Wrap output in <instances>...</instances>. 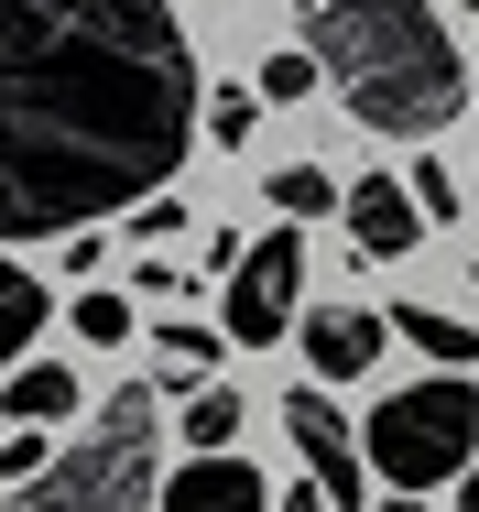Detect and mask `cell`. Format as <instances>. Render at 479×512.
<instances>
[{
    "label": "cell",
    "mask_w": 479,
    "mask_h": 512,
    "mask_svg": "<svg viewBox=\"0 0 479 512\" xmlns=\"http://www.w3.org/2000/svg\"><path fill=\"white\" fill-rule=\"evenodd\" d=\"M392 338H414L436 371H469V360H479V327L447 316V306H392Z\"/></svg>",
    "instance_id": "4fadbf2b"
},
{
    "label": "cell",
    "mask_w": 479,
    "mask_h": 512,
    "mask_svg": "<svg viewBox=\"0 0 479 512\" xmlns=\"http://www.w3.org/2000/svg\"><path fill=\"white\" fill-rule=\"evenodd\" d=\"M305 55L382 142H436L469 109V55L436 0H305Z\"/></svg>",
    "instance_id": "7a4b0ae2"
},
{
    "label": "cell",
    "mask_w": 479,
    "mask_h": 512,
    "mask_svg": "<svg viewBox=\"0 0 479 512\" xmlns=\"http://www.w3.org/2000/svg\"><path fill=\"white\" fill-rule=\"evenodd\" d=\"M44 316H55V295H44V284H33V273L0 251V382L22 371V349L44 338Z\"/></svg>",
    "instance_id": "30bf717a"
},
{
    "label": "cell",
    "mask_w": 479,
    "mask_h": 512,
    "mask_svg": "<svg viewBox=\"0 0 479 512\" xmlns=\"http://www.w3.org/2000/svg\"><path fill=\"white\" fill-rule=\"evenodd\" d=\"M153 480H164V393L120 382L98 393L77 447H55L33 491H11V512H153Z\"/></svg>",
    "instance_id": "3957f363"
},
{
    "label": "cell",
    "mask_w": 479,
    "mask_h": 512,
    "mask_svg": "<svg viewBox=\"0 0 479 512\" xmlns=\"http://www.w3.org/2000/svg\"><path fill=\"white\" fill-rule=\"evenodd\" d=\"M360 458H371V480L382 491H447V480H469L479 469V393L469 371H425V382H403L371 425H360Z\"/></svg>",
    "instance_id": "277c9868"
},
{
    "label": "cell",
    "mask_w": 479,
    "mask_h": 512,
    "mask_svg": "<svg viewBox=\"0 0 479 512\" xmlns=\"http://www.w3.org/2000/svg\"><path fill=\"white\" fill-rule=\"evenodd\" d=\"M240 425H251L240 393H218V382H207V393L186 404V447H196V458H229V447H240Z\"/></svg>",
    "instance_id": "9a60e30c"
},
{
    "label": "cell",
    "mask_w": 479,
    "mask_h": 512,
    "mask_svg": "<svg viewBox=\"0 0 479 512\" xmlns=\"http://www.w3.org/2000/svg\"><path fill=\"white\" fill-rule=\"evenodd\" d=\"M414 207H425V218L447 229V218H458V175H436V164H414Z\"/></svg>",
    "instance_id": "ffe728a7"
},
{
    "label": "cell",
    "mask_w": 479,
    "mask_h": 512,
    "mask_svg": "<svg viewBox=\"0 0 479 512\" xmlns=\"http://www.w3.org/2000/svg\"><path fill=\"white\" fill-rule=\"evenodd\" d=\"M382 338H392V316L371 306H316V316H294V349H305V371L338 393V382H360L371 360H382Z\"/></svg>",
    "instance_id": "52a82bcc"
},
{
    "label": "cell",
    "mask_w": 479,
    "mask_h": 512,
    "mask_svg": "<svg viewBox=\"0 0 479 512\" xmlns=\"http://www.w3.org/2000/svg\"><path fill=\"white\" fill-rule=\"evenodd\" d=\"M251 120H262V88H207V142H218V153H240Z\"/></svg>",
    "instance_id": "2e32d148"
},
{
    "label": "cell",
    "mask_w": 479,
    "mask_h": 512,
    "mask_svg": "<svg viewBox=\"0 0 479 512\" xmlns=\"http://www.w3.org/2000/svg\"><path fill=\"white\" fill-rule=\"evenodd\" d=\"M109 338H131V306L120 295H77V349H109Z\"/></svg>",
    "instance_id": "d6986e66"
},
{
    "label": "cell",
    "mask_w": 479,
    "mask_h": 512,
    "mask_svg": "<svg viewBox=\"0 0 479 512\" xmlns=\"http://www.w3.org/2000/svg\"><path fill=\"white\" fill-rule=\"evenodd\" d=\"M44 469H55V436H44V425H11V436H0V480H11V491H33Z\"/></svg>",
    "instance_id": "e0dca14e"
},
{
    "label": "cell",
    "mask_w": 479,
    "mask_h": 512,
    "mask_svg": "<svg viewBox=\"0 0 479 512\" xmlns=\"http://www.w3.org/2000/svg\"><path fill=\"white\" fill-rule=\"evenodd\" d=\"M338 218H349V251H360V262H403V251H425V207H414L403 175H360Z\"/></svg>",
    "instance_id": "ba28073f"
},
{
    "label": "cell",
    "mask_w": 479,
    "mask_h": 512,
    "mask_svg": "<svg viewBox=\"0 0 479 512\" xmlns=\"http://www.w3.org/2000/svg\"><path fill=\"white\" fill-rule=\"evenodd\" d=\"M316 88H327V77H316V55H305V44L262 66V109H294V99H316Z\"/></svg>",
    "instance_id": "ac0fdd59"
},
{
    "label": "cell",
    "mask_w": 479,
    "mask_h": 512,
    "mask_svg": "<svg viewBox=\"0 0 479 512\" xmlns=\"http://www.w3.org/2000/svg\"><path fill=\"white\" fill-rule=\"evenodd\" d=\"M338 207H349V186H338L327 164H273V218L305 229V218H338Z\"/></svg>",
    "instance_id": "5bb4252c"
},
{
    "label": "cell",
    "mask_w": 479,
    "mask_h": 512,
    "mask_svg": "<svg viewBox=\"0 0 479 512\" xmlns=\"http://www.w3.org/2000/svg\"><path fill=\"white\" fill-rule=\"evenodd\" d=\"M469 11H479V0H469Z\"/></svg>",
    "instance_id": "cb8c5ba5"
},
{
    "label": "cell",
    "mask_w": 479,
    "mask_h": 512,
    "mask_svg": "<svg viewBox=\"0 0 479 512\" xmlns=\"http://www.w3.org/2000/svg\"><path fill=\"white\" fill-rule=\"evenodd\" d=\"M207 131L175 0H0V240L142 218Z\"/></svg>",
    "instance_id": "6da1fadb"
},
{
    "label": "cell",
    "mask_w": 479,
    "mask_h": 512,
    "mask_svg": "<svg viewBox=\"0 0 479 512\" xmlns=\"http://www.w3.org/2000/svg\"><path fill=\"white\" fill-rule=\"evenodd\" d=\"M371 512H425V502H414V491H382V502H371Z\"/></svg>",
    "instance_id": "7402d4cb"
},
{
    "label": "cell",
    "mask_w": 479,
    "mask_h": 512,
    "mask_svg": "<svg viewBox=\"0 0 479 512\" xmlns=\"http://www.w3.org/2000/svg\"><path fill=\"white\" fill-rule=\"evenodd\" d=\"M458 512H479V469H469V480H458Z\"/></svg>",
    "instance_id": "603a6c76"
},
{
    "label": "cell",
    "mask_w": 479,
    "mask_h": 512,
    "mask_svg": "<svg viewBox=\"0 0 479 512\" xmlns=\"http://www.w3.org/2000/svg\"><path fill=\"white\" fill-rule=\"evenodd\" d=\"M164 512H273V480L229 447V458H186L164 480Z\"/></svg>",
    "instance_id": "9c48e42d"
},
{
    "label": "cell",
    "mask_w": 479,
    "mask_h": 512,
    "mask_svg": "<svg viewBox=\"0 0 479 512\" xmlns=\"http://www.w3.org/2000/svg\"><path fill=\"white\" fill-rule=\"evenodd\" d=\"M284 436H294V458H305V480H316V491H327L338 512H371V502H360L371 458H360V436L338 425V404H327V382H294V393H284Z\"/></svg>",
    "instance_id": "8992f818"
},
{
    "label": "cell",
    "mask_w": 479,
    "mask_h": 512,
    "mask_svg": "<svg viewBox=\"0 0 479 512\" xmlns=\"http://www.w3.org/2000/svg\"><path fill=\"white\" fill-rule=\"evenodd\" d=\"M207 371H218V327H196V316H175L164 327V360H153V393H207Z\"/></svg>",
    "instance_id": "7c38bea8"
},
{
    "label": "cell",
    "mask_w": 479,
    "mask_h": 512,
    "mask_svg": "<svg viewBox=\"0 0 479 512\" xmlns=\"http://www.w3.org/2000/svg\"><path fill=\"white\" fill-rule=\"evenodd\" d=\"M0 404H11V425H66V414H77V371H66V360H22Z\"/></svg>",
    "instance_id": "8fae6325"
},
{
    "label": "cell",
    "mask_w": 479,
    "mask_h": 512,
    "mask_svg": "<svg viewBox=\"0 0 479 512\" xmlns=\"http://www.w3.org/2000/svg\"><path fill=\"white\" fill-rule=\"evenodd\" d=\"M294 316H305V229H294V218H273V229H262V240H240V262H229L218 338L273 349V338H294Z\"/></svg>",
    "instance_id": "5b68a950"
},
{
    "label": "cell",
    "mask_w": 479,
    "mask_h": 512,
    "mask_svg": "<svg viewBox=\"0 0 479 512\" xmlns=\"http://www.w3.org/2000/svg\"><path fill=\"white\" fill-rule=\"evenodd\" d=\"M273 512H338V502H327L316 480H294V491H273Z\"/></svg>",
    "instance_id": "44dd1931"
}]
</instances>
